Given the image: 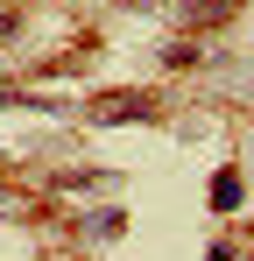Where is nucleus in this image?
I'll use <instances>...</instances> for the list:
<instances>
[{
  "mask_svg": "<svg viewBox=\"0 0 254 261\" xmlns=\"http://www.w3.org/2000/svg\"><path fill=\"white\" fill-rule=\"evenodd\" d=\"M212 205H226V212L240 205V176H233V170H226V176H212Z\"/></svg>",
  "mask_w": 254,
  "mask_h": 261,
  "instance_id": "nucleus-2",
  "label": "nucleus"
},
{
  "mask_svg": "<svg viewBox=\"0 0 254 261\" xmlns=\"http://www.w3.org/2000/svg\"><path fill=\"white\" fill-rule=\"evenodd\" d=\"M99 113H106V120H141V113H148V99H141V92H120V99H106Z\"/></svg>",
  "mask_w": 254,
  "mask_h": 261,
  "instance_id": "nucleus-1",
  "label": "nucleus"
}]
</instances>
